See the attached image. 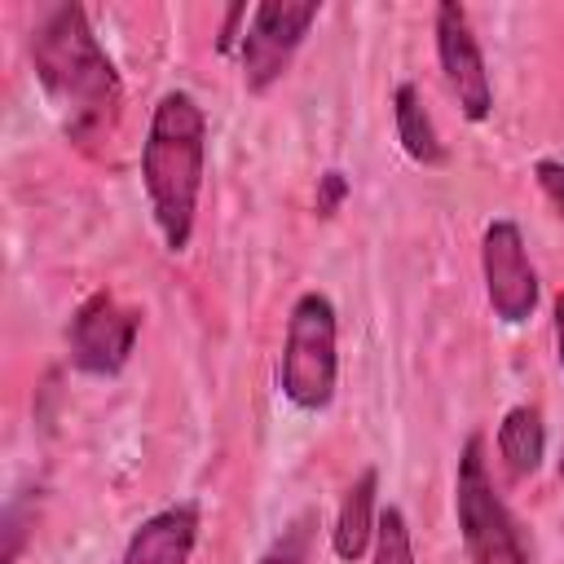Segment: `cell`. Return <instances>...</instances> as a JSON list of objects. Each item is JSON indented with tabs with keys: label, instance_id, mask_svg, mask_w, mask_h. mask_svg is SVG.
Segmentation results:
<instances>
[{
	"label": "cell",
	"instance_id": "obj_13",
	"mask_svg": "<svg viewBox=\"0 0 564 564\" xmlns=\"http://www.w3.org/2000/svg\"><path fill=\"white\" fill-rule=\"evenodd\" d=\"M313 533H317V511H300L286 520V529L269 542V551L256 564H308L313 555Z\"/></svg>",
	"mask_w": 564,
	"mask_h": 564
},
{
	"label": "cell",
	"instance_id": "obj_18",
	"mask_svg": "<svg viewBox=\"0 0 564 564\" xmlns=\"http://www.w3.org/2000/svg\"><path fill=\"white\" fill-rule=\"evenodd\" d=\"M242 22H251V9H247V4H234V9L225 13V26H220V40H216V48H220V53H234V48L242 44V31H238Z\"/></svg>",
	"mask_w": 564,
	"mask_h": 564
},
{
	"label": "cell",
	"instance_id": "obj_15",
	"mask_svg": "<svg viewBox=\"0 0 564 564\" xmlns=\"http://www.w3.org/2000/svg\"><path fill=\"white\" fill-rule=\"evenodd\" d=\"M348 176L339 172V167H326L322 176H317V194H313V212L322 216V220H330L339 207H344V198H348Z\"/></svg>",
	"mask_w": 564,
	"mask_h": 564
},
{
	"label": "cell",
	"instance_id": "obj_7",
	"mask_svg": "<svg viewBox=\"0 0 564 564\" xmlns=\"http://www.w3.org/2000/svg\"><path fill=\"white\" fill-rule=\"evenodd\" d=\"M432 35H436V62L441 75L463 110L467 123H485L494 115V84H489V66L480 53V40L471 31V18L458 0H441L432 13Z\"/></svg>",
	"mask_w": 564,
	"mask_h": 564
},
{
	"label": "cell",
	"instance_id": "obj_5",
	"mask_svg": "<svg viewBox=\"0 0 564 564\" xmlns=\"http://www.w3.org/2000/svg\"><path fill=\"white\" fill-rule=\"evenodd\" d=\"M322 4L317 0H260L238 44V66L247 93H269L295 62L304 35L313 31Z\"/></svg>",
	"mask_w": 564,
	"mask_h": 564
},
{
	"label": "cell",
	"instance_id": "obj_12",
	"mask_svg": "<svg viewBox=\"0 0 564 564\" xmlns=\"http://www.w3.org/2000/svg\"><path fill=\"white\" fill-rule=\"evenodd\" d=\"M498 454L511 476H533L546 458V423L538 405H511L498 423Z\"/></svg>",
	"mask_w": 564,
	"mask_h": 564
},
{
	"label": "cell",
	"instance_id": "obj_20",
	"mask_svg": "<svg viewBox=\"0 0 564 564\" xmlns=\"http://www.w3.org/2000/svg\"><path fill=\"white\" fill-rule=\"evenodd\" d=\"M560 476H564V458H560Z\"/></svg>",
	"mask_w": 564,
	"mask_h": 564
},
{
	"label": "cell",
	"instance_id": "obj_2",
	"mask_svg": "<svg viewBox=\"0 0 564 564\" xmlns=\"http://www.w3.org/2000/svg\"><path fill=\"white\" fill-rule=\"evenodd\" d=\"M203 176H207V115L189 93L172 88L150 110V128L141 141V185L150 198L154 229L163 234V247L176 256L194 238Z\"/></svg>",
	"mask_w": 564,
	"mask_h": 564
},
{
	"label": "cell",
	"instance_id": "obj_8",
	"mask_svg": "<svg viewBox=\"0 0 564 564\" xmlns=\"http://www.w3.org/2000/svg\"><path fill=\"white\" fill-rule=\"evenodd\" d=\"M480 273L485 295L498 322L520 326L538 308V273L529 264V247L516 220H489L480 234Z\"/></svg>",
	"mask_w": 564,
	"mask_h": 564
},
{
	"label": "cell",
	"instance_id": "obj_16",
	"mask_svg": "<svg viewBox=\"0 0 564 564\" xmlns=\"http://www.w3.org/2000/svg\"><path fill=\"white\" fill-rule=\"evenodd\" d=\"M22 542H26V498H13L4 507V555H0V564H13Z\"/></svg>",
	"mask_w": 564,
	"mask_h": 564
},
{
	"label": "cell",
	"instance_id": "obj_4",
	"mask_svg": "<svg viewBox=\"0 0 564 564\" xmlns=\"http://www.w3.org/2000/svg\"><path fill=\"white\" fill-rule=\"evenodd\" d=\"M454 516L458 538L471 564H529V542L511 516V507L498 498L489 467H485V436H467L458 454L454 476Z\"/></svg>",
	"mask_w": 564,
	"mask_h": 564
},
{
	"label": "cell",
	"instance_id": "obj_1",
	"mask_svg": "<svg viewBox=\"0 0 564 564\" xmlns=\"http://www.w3.org/2000/svg\"><path fill=\"white\" fill-rule=\"evenodd\" d=\"M31 66L35 79L66 132L84 154H97L123 110V84L115 62L106 57L101 40L93 35V22L84 4H48L40 9L31 26Z\"/></svg>",
	"mask_w": 564,
	"mask_h": 564
},
{
	"label": "cell",
	"instance_id": "obj_19",
	"mask_svg": "<svg viewBox=\"0 0 564 564\" xmlns=\"http://www.w3.org/2000/svg\"><path fill=\"white\" fill-rule=\"evenodd\" d=\"M551 322H555V357H560V370H564V291L555 295V308H551Z\"/></svg>",
	"mask_w": 564,
	"mask_h": 564
},
{
	"label": "cell",
	"instance_id": "obj_14",
	"mask_svg": "<svg viewBox=\"0 0 564 564\" xmlns=\"http://www.w3.org/2000/svg\"><path fill=\"white\" fill-rule=\"evenodd\" d=\"M370 564H414V542H410V524H405L401 507H383L379 511Z\"/></svg>",
	"mask_w": 564,
	"mask_h": 564
},
{
	"label": "cell",
	"instance_id": "obj_11",
	"mask_svg": "<svg viewBox=\"0 0 564 564\" xmlns=\"http://www.w3.org/2000/svg\"><path fill=\"white\" fill-rule=\"evenodd\" d=\"M392 123H397L401 150L419 167H441L449 159V150H445V141H441L427 106H423V93L414 84H397V93H392Z\"/></svg>",
	"mask_w": 564,
	"mask_h": 564
},
{
	"label": "cell",
	"instance_id": "obj_9",
	"mask_svg": "<svg viewBox=\"0 0 564 564\" xmlns=\"http://www.w3.org/2000/svg\"><path fill=\"white\" fill-rule=\"evenodd\" d=\"M198 502H172L132 529L119 564H189L198 546Z\"/></svg>",
	"mask_w": 564,
	"mask_h": 564
},
{
	"label": "cell",
	"instance_id": "obj_10",
	"mask_svg": "<svg viewBox=\"0 0 564 564\" xmlns=\"http://www.w3.org/2000/svg\"><path fill=\"white\" fill-rule=\"evenodd\" d=\"M375 524H379V471L361 467L352 485L339 498L335 524H330V551L344 564H357L375 546Z\"/></svg>",
	"mask_w": 564,
	"mask_h": 564
},
{
	"label": "cell",
	"instance_id": "obj_6",
	"mask_svg": "<svg viewBox=\"0 0 564 564\" xmlns=\"http://www.w3.org/2000/svg\"><path fill=\"white\" fill-rule=\"evenodd\" d=\"M137 330H141L137 308L119 304L110 291H93L88 300H79V308L66 322V357L79 375L110 379L128 366L137 348Z\"/></svg>",
	"mask_w": 564,
	"mask_h": 564
},
{
	"label": "cell",
	"instance_id": "obj_17",
	"mask_svg": "<svg viewBox=\"0 0 564 564\" xmlns=\"http://www.w3.org/2000/svg\"><path fill=\"white\" fill-rule=\"evenodd\" d=\"M533 181L551 198V207L564 216V159H538L533 163Z\"/></svg>",
	"mask_w": 564,
	"mask_h": 564
},
{
	"label": "cell",
	"instance_id": "obj_3",
	"mask_svg": "<svg viewBox=\"0 0 564 564\" xmlns=\"http://www.w3.org/2000/svg\"><path fill=\"white\" fill-rule=\"evenodd\" d=\"M335 339H339V322H335L330 295L304 291L291 304L286 344H282V361H278V388L304 414H317L335 401V379H339Z\"/></svg>",
	"mask_w": 564,
	"mask_h": 564
}]
</instances>
